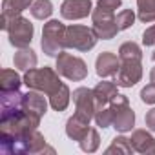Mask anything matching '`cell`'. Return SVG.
I'll list each match as a JSON object with an SVG mask.
<instances>
[{"mask_svg": "<svg viewBox=\"0 0 155 155\" xmlns=\"http://www.w3.org/2000/svg\"><path fill=\"white\" fill-rule=\"evenodd\" d=\"M24 93L15 91H0V120H8L24 111Z\"/></svg>", "mask_w": 155, "mask_h": 155, "instance_id": "obj_12", "label": "cell"}, {"mask_svg": "<svg viewBox=\"0 0 155 155\" xmlns=\"http://www.w3.org/2000/svg\"><path fill=\"white\" fill-rule=\"evenodd\" d=\"M91 20H93V31L99 38L110 40L113 38L120 29L117 26V20L113 17V11H106L102 8H95L91 11Z\"/></svg>", "mask_w": 155, "mask_h": 155, "instance_id": "obj_9", "label": "cell"}, {"mask_svg": "<svg viewBox=\"0 0 155 155\" xmlns=\"http://www.w3.org/2000/svg\"><path fill=\"white\" fill-rule=\"evenodd\" d=\"M29 6H33V0H4L2 2V15L8 18H15L22 11H26Z\"/></svg>", "mask_w": 155, "mask_h": 155, "instance_id": "obj_20", "label": "cell"}, {"mask_svg": "<svg viewBox=\"0 0 155 155\" xmlns=\"http://www.w3.org/2000/svg\"><path fill=\"white\" fill-rule=\"evenodd\" d=\"M137 11L140 22H155V0H137Z\"/></svg>", "mask_w": 155, "mask_h": 155, "instance_id": "obj_24", "label": "cell"}, {"mask_svg": "<svg viewBox=\"0 0 155 155\" xmlns=\"http://www.w3.org/2000/svg\"><path fill=\"white\" fill-rule=\"evenodd\" d=\"M95 122H97V126H101V128H110V126H113V113H111V108H110V106H104L102 110H97V111H95Z\"/></svg>", "mask_w": 155, "mask_h": 155, "instance_id": "obj_28", "label": "cell"}, {"mask_svg": "<svg viewBox=\"0 0 155 155\" xmlns=\"http://www.w3.org/2000/svg\"><path fill=\"white\" fill-rule=\"evenodd\" d=\"M73 102H75V115L86 120L88 124L91 119H95L97 111V102H95V93L90 88H77L73 91Z\"/></svg>", "mask_w": 155, "mask_h": 155, "instance_id": "obj_10", "label": "cell"}, {"mask_svg": "<svg viewBox=\"0 0 155 155\" xmlns=\"http://www.w3.org/2000/svg\"><path fill=\"white\" fill-rule=\"evenodd\" d=\"M0 151L4 155H24V153H55L53 148L46 146V139L38 130L20 133V135H2L0 133Z\"/></svg>", "mask_w": 155, "mask_h": 155, "instance_id": "obj_1", "label": "cell"}, {"mask_svg": "<svg viewBox=\"0 0 155 155\" xmlns=\"http://www.w3.org/2000/svg\"><path fill=\"white\" fill-rule=\"evenodd\" d=\"M142 44H144V46H155V24L150 26V28L142 33Z\"/></svg>", "mask_w": 155, "mask_h": 155, "instance_id": "obj_32", "label": "cell"}, {"mask_svg": "<svg viewBox=\"0 0 155 155\" xmlns=\"http://www.w3.org/2000/svg\"><path fill=\"white\" fill-rule=\"evenodd\" d=\"M144 120H146V126H148L151 131H155V108L146 113V119H144Z\"/></svg>", "mask_w": 155, "mask_h": 155, "instance_id": "obj_33", "label": "cell"}, {"mask_svg": "<svg viewBox=\"0 0 155 155\" xmlns=\"http://www.w3.org/2000/svg\"><path fill=\"white\" fill-rule=\"evenodd\" d=\"M24 108L38 117H44L46 111H48V102L42 95V91L38 90H33V91H28L24 93Z\"/></svg>", "mask_w": 155, "mask_h": 155, "instance_id": "obj_16", "label": "cell"}, {"mask_svg": "<svg viewBox=\"0 0 155 155\" xmlns=\"http://www.w3.org/2000/svg\"><path fill=\"white\" fill-rule=\"evenodd\" d=\"M119 66H120V58H117L115 53H110V51H104L97 57V62H95V71L101 79H106V77H113L117 75L119 71Z\"/></svg>", "mask_w": 155, "mask_h": 155, "instance_id": "obj_14", "label": "cell"}, {"mask_svg": "<svg viewBox=\"0 0 155 155\" xmlns=\"http://www.w3.org/2000/svg\"><path fill=\"white\" fill-rule=\"evenodd\" d=\"M119 58H120V60H124V58L140 60V58H142L140 46H139V44H135V42H124V44L119 48Z\"/></svg>", "mask_w": 155, "mask_h": 155, "instance_id": "obj_27", "label": "cell"}, {"mask_svg": "<svg viewBox=\"0 0 155 155\" xmlns=\"http://www.w3.org/2000/svg\"><path fill=\"white\" fill-rule=\"evenodd\" d=\"M117 84L115 82H108V81H102L95 86L93 93H95V102H97V110H102L104 106L110 104V101L117 95Z\"/></svg>", "mask_w": 155, "mask_h": 155, "instance_id": "obj_17", "label": "cell"}, {"mask_svg": "<svg viewBox=\"0 0 155 155\" xmlns=\"http://www.w3.org/2000/svg\"><path fill=\"white\" fill-rule=\"evenodd\" d=\"M69 99H71L69 88H68L66 84H62L60 90H58L55 95L49 97V104H51V108H53L55 111H64V110L68 108V104H69Z\"/></svg>", "mask_w": 155, "mask_h": 155, "instance_id": "obj_21", "label": "cell"}, {"mask_svg": "<svg viewBox=\"0 0 155 155\" xmlns=\"http://www.w3.org/2000/svg\"><path fill=\"white\" fill-rule=\"evenodd\" d=\"M13 62H15V68L22 69V71H29V69H33V68L37 66V55H35V51L29 49V48H20V49L15 53Z\"/></svg>", "mask_w": 155, "mask_h": 155, "instance_id": "obj_18", "label": "cell"}, {"mask_svg": "<svg viewBox=\"0 0 155 155\" xmlns=\"http://www.w3.org/2000/svg\"><path fill=\"white\" fill-rule=\"evenodd\" d=\"M120 6H122V0H99V2H97V8H102V9L113 11V13H115V9H119Z\"/></svg>", "mask_w": 155, "mask_h": 155, "instance_id": "obj_31", "label": "cell"}, {"mask_svg": "<svg viewBox=\"0 0 155 155\" xmlns=\"http://www.w3.org/2000/svg\"><path fill=\"white\" fill-rule=\"evenodd\" d=\"M131 151H133V146H131L130 139H126V137H122V135L115 137V139H113V142H111V146L106 150V153H108V155H110V153H122V155H130Z\"/></svg>", "mask_w": 155, "mask_h": 155, "instance_id": "obj_26", "label": "cell"}, {"mask_svg": "<svg viewBox=\"0 0 155 155\" xmlns=\"http://www.w3.org/2000/svg\"><path fill=\"white\" fill-rule=\"evenodd\" d=\"M130 142H131V146H133L135 151L155 155V139H153L146 130H135V131L131 133Z\"/></svg>", "mask_w": 155, "mask_h": 155, "instance_id": "obj_15", "label": "cell"}, {"mask_svg": "<svg viewBox=\"0 0 155 155\" xmlns=\"http://www.w3.org/2000/svg\"><path fill=\"white\" fill-rule=\"evenodd\" d=\"M115 20H117L119 29L124 31V29H128V28L133 26V22H135V13H133L131 9H122V11L115 17Z\"/></svg>", "mask_w": 155, "mask_h": 155, "instance_id": "obj_29", "label": "cell"}, {"mask_svg": "<svg viewBox=\"0 0 155 155\" xmlns=\"http://www.w3.org/2000/svg\"><path fill=\"white\" fill-rule=\"evenodd\" d=\"M6 31L9 35V44L15 46V48H18V49L20 48H28L31 44L33 33H35L33 24L26 17H22V15H18L15 18H9Z\"/></svg>", "mask_w": 155, "mask_h": 155, "instance_id": "obj_8", "label": "cell"}, {"mask_svg": "<svg viewBox=\"0 0 155 155\" xmlns=\"http://www.w3.org/2000/svg\"><path fill=\"white\" fill-rule=\"evenodd\" d=\"M64 35H66V26L58 20H49L48 24H44L42 29V49L48 57H58L66 44H64Z\"/></svg>", "mask_w": 155, "mask_h": 155, "instance_id": "obj_3", "label": "cell"}, {"mask_svg": "<svg viewBox=\"0 0 155 155\" xmlns=\"http://www.w3.org/2000/svg\"><path fill=\"white\" fill-rule=\"evenodd\" d=\"M22 81L29 90H38V91L46 93L48 97L55 95L60 90V86L64 84L58 79V71H55L53 68H48V66L38 68V69L33 68V69L26 71Z\"/></svg>", "mask_w": 155, "mask_h": 155, "instance_id": "obj_2", "label": "cell"}, {"mask_svg": "<svg viewBox=\"0 0 155 155\" xmlns=\"http://www.w3.org/2000/svg\"><path fill=\"white\" fill-rule=\"evenodd\" d=\"M108 106L111 108V113H113V128L117 131L126 133V131H130L135 126V113L130 108V102H128V99L124 95H119L117 93L110 101Z\"/></svg>", "mask_w": 155, "mask_h": 155, "instance_id": "obj_5", "label": "cell"}, {"mask_svg": "<svg viewBox=\"0 0 155 155\" xmlns=\"http://www.w3.org/2000/svg\"><path fill=\"white\" fill-rule=\"evenodd\" d=\"M79 144H81L82 151H86V153H93V151H97V150H99V146H101L99 131H97L95 128H88V131H86V133H84V137L79 140Z\"/></svg>", "mask_w": 155, "mask_h": 155, "instance_id": "obj_22", "label": "cell"}, {"mask_svg": "<svg viewBox=\"0 0 155 155\" xmlns=\"http://www.w3.org/2000/svg\"><path fill=\"white\" fill-rule=\"evenodd\" d=\"M93 11L91 0H64L60 6V15L66 20H81Z\"/></svg>", "mask_w": 155, "mask_h": 155, "instance_id": "obj_13", "label": "cell"}, {"mask_svg": "<svg viewBox=\"0 0 155 155\" xmlns=\"http://www.w3.org/2000/svg\"><path fill=\"white\" fill-rule=\"evenodd\" d=\"M142 79V64L140 60L133 58H124L120 60L119 71L115 75V84L120 88H131Z\"/></svg>", "mask_w": 155, "mask_h": 155, "instance_id": "obj_11", "label": "cell"}, {"mask_svg": "<svg viewBox=\"0 0 155 155\" xmlns=\"http://www.w3.org/2000/svg\"><path fill=\"white\" fill-rule=\"evenodd\" d=\"M57 71H58V75L66 77L69 81H75V82L84 81L88 77L86 62L82 58H79V57H73V55L66 53V51H62L57 57Z\"/></svg>", "mask_w": 155, "mask_h": 155, "instance_id": "obj_7", "label": "cell"}, {"mask_svg": "<svg viewBox=\"0 0 155 155\" xmlns=\"http://www.w3.org/2000/svg\"><path fill=\"white\" fill-rule=\"evenodd\" d=\"M140 101L146 104H155V84H148L140 90Z\"/></svg>", "mask_w": 155, "mask_h": 155, "instance_id": "obj_30", "label": "cell"}, {"mask_svg": "<svg viewBox=\"0 0 155 155\" xmlns=\"http://www.w3.org/2000/svg\"><path fill=\"white\" fill-rule=\"evenodd\" d=\"M150 81L155 84V68H151V71H150Z\"/></svg>", "mask_w": 155, "mask_h": 155, "instance_id": "obj_34", "label": "cell"}, {"mask_svg": "<svg viewBox=\"0 0 155 155\" xmlns=\"http://www.w3.org/2000/svg\"><path fill=\"white\" fill-rule=\"evenodd\" d=\"M24 81H20V77L13 69H2V79H0V91H15L20 88Z\"/></svg>", "mask_w": 155, "mask_h": 155, "instance_id": "obj_23", "label": "cell"}, {"mask_svg": "<svg viewBox=\"0 0 155 155\" xmlns=\"http://www.w3.org/2000/svg\"><path fill=\"white\" fill-rule=\"evenodd\" d=\"M88 128H90V124H88L86 120H82V119L77 117V115H73V117L68 119V124H66V135H68L69 139H73V140L79 142V140L84 137V133L88 131Z\"/></svg>", "mask_w": 155, "mask_h": 155, "instance_id": "obj_19", "label": "cell"}, {"mask_svg": "<svg viewBox=\"0 0 155 155\" xmlns=\"http://www.w3.org/2000/svg\"><path fill=\"white\" fill-rule=\"evenodd\" d=\"M53 13V4L49 0H35L33 6H31V15L38 20H46L49 18Z\"/></svg>", "mask_w": 155, "mask_h": 155, "instance_id": "obj_25", "label": "cell"}, {"mask_svg": "<svg viewBox=\"0 0 155 155\" xmlns=\"http://www.w3.org/2000/svg\"><path fill=\"white\" fill-rule=\"evenodd\" d=\"M40 119L42 117H38V115L24 110L20 115H17L13 119L0 120V133H2V135H20V133L33 131V130L38 128Z\"/></svg>", "mask_w": 155, "mask_h": 155, "instance_id": "obj_6", "label": "cell"}, {"mask_svg": "<svg viewBox=\"0 0 155 155\" xmlns=\"http://www.w3.org/2000/svg\"><path fill=\"white\" fill-rule=\"evenodd\" d=\"M97 40H99V37L95 35L93 28H86V26H79V24L66 28V35H64L66 48H73L79 51H90L95 48Z\"/></svg>", "mask_w": 155, "mask_h": 155, "instance_id": "obj_4", "label": "cell"}, {"mask_svg": "<svg viewBox=\"0 0 155 155\" xmlns=\"http://www.w3.org/2000/svg\"><path fill=\"white\" fill-rule=\"evenodd\" d=\"M153 60H155V51H153Z\"/></svg>", "mask_w": 155, "mask_h": 155, "instance_id": "obj_35", "label": "cell"}]
</instances>
